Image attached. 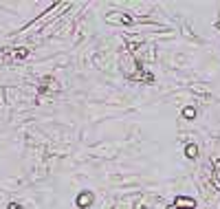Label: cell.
I'll use <instances>...</instances> for the list:
<instances>
[{
    "label": "cell",
    "instance_id": "cell-1",
    "mask_svg": "<svg viewBox=\"0 0 220 209\" xmlns=\"http://www.w3.org/2000/svg\"><path fill=\"white\" fill-rule=\"evenodd\" d=\"M77 203H79V205H86V203H90V194H86L84 198L79 196V198H77Z\"/></svg>",
    "mask_w": 220,
    "mask_h": 209
}]
</instances>
